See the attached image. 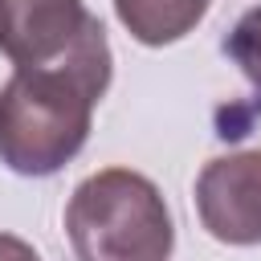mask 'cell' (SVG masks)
<instances>
[{
  "instance_id": "6da1fadb",
  "label": "cell",
  "mask_w": 261,
  "mask_h": 261,
  "mask_svg": "<svg viewBox=\"0 0 261 261\" xmlns=\"http://www.w3.org/2000/svg\"><path fill=\"white\" fill-rule=\"evenodd\" d=\"M110 69L114 57L12 69L0 90V163L33 179L61 171L90 139Z\"/></svg>"
},
{
  "instance_id": "7a4b0ae2",
  "label": "cell",
  "mask_w": 261,
  "mask_h": 261,
  "mask_svg": "<svg viewBox=\"0 0 261 261\" xmlns=\"http://www.w3.org/2000/svg\"><path fill=\"white\" fill-rule=\"evenodd\" d=\"M65 232L77 261H171L175 249L163 192L130 167L86 175L65 204Z\"/></svg>"
},
{
  "instance_id": "3957f363",
  "label": "cell",
  "mask_w": 261,
  "mask_h": 261,
  "mask_svg": "<svg viewBox=\"0 0 261 261\" xmlns=\"http://www.w3.org/2000/svg\"><path fill=\"white\" fill-rule=\"evenodd\" d=\"M0 53L16 69L69 65L106 61L110 41L82 0H8L0 16Z\"/></svg>"
},
{
  "instance_id": "277c9868",
  "label": "cell",
  "mask_w": 261,
  "mask_h": 261,
  "mask_svg": "<svg viewBox=\"0 0 261 261\" xmlns=\"http://www.w3.org/2000/svg\"><path fill=\"white\" fill-rule=\"evenodd\" d=\"M200 224L224 245H261V151L208 159L196 175Z\"/></svg>"
},
{
  "instance_id": "5b68a950",
  "label": "cell",
  "mask_w": 261,
  "mask_h": 261,
  "mask_svg": "<svg viewBox=\"0 0 261 261\" xmlns=\"http://www.w3.org/2000/svg\"><path fill=\"white\" fill-rule=\"evenodd\" d=\"M208 4L212 0H114V12L135 41L171 45L204 20Z\"/></svg>"
},
{
  "instance_id": "8992f818",
  "label": "cell",
  "mask_w": 261,
  "mask_h": 261,
  "mask_svg": "<svg viewBox=\"0 0 261 261\" xmlns=\"http://www.w3.org/2000/svg\"><path fill=\"white\" fill-rule=\"evenodd\" d=\"M224 53L232 57V65L249 77V86H253L257 98H261V4L249 8V12L232 24V33L224 37Z\"/></svg>"
},
{
  "instance_id": "52a82bcc",
  "label": "cell",
  "mask_w": 261,
  "mask_h": 261,
  "mask_svg": "<svg viewBox=\"0 0 261 261\" xmlns=\"http://www.w3.org/2000/svg\"><path fill=\"white\" fill-rule=\"evenodd\" d=\"M4 4H8V0H0V16H4Z\"/></svg>"
}]
</instances>
